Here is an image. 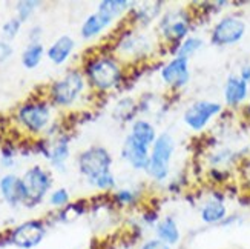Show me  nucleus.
I'll use <instances>...</instances> for the list:
<instances>
[{"instance_id":"obj_1","label":"nucleus","mask_w":250,"mask_h":249,"mask_svg":"<svg viewBox=\"0 0 250 249\" xmlns=\"http://www.w3.org/2000/svg\"><path fill=\"white\" fill-rule=\"evenodd\" d=\"M173 149H175V143H173V138L169 134L165 133L157 137L154 146H152L149 168H147L149 176L154 180L161 181L167 177Z\"/></svg>"},{"instance_id":"obj_2","label":"nucleus","mask_w":250,"mask_h":249,"mask_svg":"<svg viewBox=\"0 0 250 249\" xmlns=\"http://www.w3.org/2000/svg\"><path fill=\"white\" fill-rule=\"evenodd\" d=\"M88 75L94 86H97L99 90L106 91L120 83L122 69L118 68V65L114 60L107 57H102V59L92 60L88 65Z\"/></svg>"},{"instance_id":"obj_3","label":"nucleus","mask_w":250,"mask_h":249,"mask_svg":"<svg viewBox=\"0 0 250 249\" xmlns=\"http://www.w3.org/2000/svg\"><path fill=\"white\" fill-rule=\"evenodd\" d=\"M111 163H112L111 154L102 146H92L89 149H86L79 158V166L82 174L88 177L89 181L111 172L109 169Z\"/></svg>"},{"instance_id":"obj_4","label":"nucleus","mask_w":250,"mask_h":249,"mask_svg":"<svg viewBox=\"0 0 250 249\" xmlns=\"http://www.w3.org/2000/svg\"><path fill=\"white\" fill-rule=\"evenodd\" d=\"M246 34L244 20L235 16H227L215 25L212 31V43L216 46H229L240 42Z\"/></svg>"},{"instance_id":"obj_5","label":"nucleus","mask_w":250,"mask_h":249,"mask_svg":"<svg viewBox=\"0 0 250 249\" xmlns=\"http://www.w3.org/2000/svg\"><path fill=\"white\" fill-rule=\"evenodd\" d=\"M21 181H23L25 194H26L23 202L26 203V206H36L51 186L48 172L43 171L40 166L31 168L25 174V177L21 179Z\"/></svg>"},{"instance_id":"obj_6","label":"nucleus","mask_w":250,"mask_h":249,"mask_svg":"<svg viewBox=\"0 0 250 249\" xmlns=\"http://www.w3.org/2000/svg\"><path fill=\"white\" fill-rule=\"evenodd\" d=\"M221 105L216 102L201 100L189 106L184 113V123H186L193 131H201L209 125L212 118L221 113Z\"/></svg>"},{"instance_id":"obj_7","label":"nucleus","mask_w":250,"mask_h":249,"mask_svg":"<svg viewBox=\"0 0 250 249\" xmlns=\"http://www.w3.org/2000/svg\"><path fill=\"white\" fill-rule=\"evenodd\" d=\"M190 28V19L184 11L177 13H169L161 22V32L165 39L175 45H181L183 40H186V36Z\"/></svg>"},{"instance_id":"obj_8","label":"nucleus","mask_w":250,"mask_h":249,"mask_svg":"<svg viewBox=\"0 0 250 249\" xmlns=\"http://www.w3.org/2000/svg\"><path fill=\"white\" fill-rule=\"evenodd\" d=\"M83 90V77L79 72H69L52 86V100L57 105H69L75 100V97Z\"/></svg>"},{"instance_id":"obj_9","label":"nucleus","mask_w":250,"mask_h":249,"mask_svg":"<svg viewBox=\"0 0 250 249\" xmlns=\"http://www.w3.org/2000/svg\"><path fill=\"white\" fill-rule=\"evenodd\" d=\"M45 237V226L42 222H25L11 232V242L21 249H31L37 246Z\"/></svg>"},{"instance_id":"obj_10","label":"nucleus","mask_w":250,"mask_h":249,"mask_svg":"<svg viewBox=\"0 0 250 249\" xmlns=\"http://www.w3.org/2000/svg\"><path fill=\"white\" fill-rule=\"evenodd\" d=\"M19 118L29 131L39 133L49 122V110L43 103H29L21 106V110L19 111Z\"/></svg>"},{"instance_id":"obj_11","label":"nucleus","mask_w":250,"mask_h":249,"mask_svg":"<svg viewBox=\"0 0 250 249\" xmlns=\"http://www.w3.org/2000/svg\"><path fill=\"white\" fill-rule=\"evenodd\" d=\"M161 79L172 88H183L190 79L189 72V59L175 57L172 59L165 68L161 69Z\"/></svg>"},{"instance_id":"obj_12","label":"nucleus","mask_w":250,"mask_h":249,"mask_svg":"<svg viewBox=\"0 0 250 249\" xmlns=\"http://www.w3.org/2000/svg\"><path fill=\"white\" fill-rule=\"evenodd\" d=\"M123 158L127 163L132 166L134 169H146L149 168V146L140 143L138 140H135L132 136H127L125 143H123Z\"/></svg>"},{"instance_id":"obj_13","label":"nucleus","mask_w":250,"mask_h":249,"mask_svg":"<svg viewBox=\"0 0 250 249\" xmlns=\"http://www.w3.org/2000/svg\"><path fill=\"white\" fill-rule=\"evenodd\" d=\"M249 94V85L240 79L236 75H230L226 82V88H224V100L226 103L235 108L238 105H241L246 97Z\"/></svg>"},{"instance_id":"obj_14","label":"nucleus","mask_w":250,"mask_h":249,"mask_svg":"<svg viewBox=\"0 0 250 249\" xmlns=\"http://www.w3.org/2000/svg\"><path fill=\"white\" fill-rule=\"evenodd\" d=\"M0 191H2L3 199L9 204H13V206L20 202H25L26 194H25L23 181L17 179L16 176H5L0 180Z\"/></svg>"},{"instance_id":"obj_15","label":"nucleus","mask_w":250,"mask_h":249,"mask_svg":"<svg viewBox=\"0 0 250 249\" xmlns=\"http://www.w3.org/2000/svg\"><path fill=\"white\" fill-rule=\"evenodd\" d=\"M157 237L158 240H161L163 243H166L169 246L177 245L181 239V234L178 229V225L177 222L173 220L172 217H165L163 220H160L157 223Z\"/></svg>"},{"instance_id":"obj_16","label":"nucleus","mask_w":250,"mask_h":249,"mask_svg":"<svg viewBox=\"0 0 250 249\" xmlns=\"http://www.w3.org/2000/svg\"><path fill=\"white\" fill-rule=\"evenodd\" d=\"M227 217V208L220 199H213L208 202L201 209V220L208 225L223 223Z\"/></svg>"},{"instance_id":"obj_17","label":"nucleus","mask_w":250,"mask_h":249,"mask_svg":"<svg viewBox=\"0 0 250 249\" xmlns=\"http://www.w3.org/2000/svg\"><path fill=\"white\" fill-rule=\"evenodd\" d=\"M130 3L126 2V0H104V2L100 3V8L97 11V14L109 25L114 19H117L122 13H125Z\"/></svg>"},{"instance_id":"obj_18","label":"nucleus","mask_w":250,"mask_h":249,"mask_svg":"<svg viewBox=\"0 0 250 249\" xmlns=\"http://www.w3.org/2000/svg\"><path fill=\"white\" fill-rule=\"evenodd\" d=\"M74 48V40L68 36H63L60 37L54 45L49 48L48 51V57L54 62V63H63L64 60H66L69 57V54Z\"/></svg>"},{"instance_id":"obj_19","label":"nucleus","mask_w":250,"mask_h":249,"mask_svg":"<svg viewBox=\"0 0 250 249\" xmlns=\"http://www.w3.org/2000/svg\"><path fill=\"white\" fill-rule=\"evenodd\" d=\"M132 136L135 140H138L140 143H143L146 146H150L155 143L157 140V133H155V128L152 126L149 122L146 120H137L132 125Z\"/></svg>"},{"instance_id":"obj_20","label":"nucleus","mask_w":250,"mask_h":249,"mask_svg":"<svg viewBox=\"0 0 250 249\" xmlns=\"http://www.w3.org/2000/svg\"><path fill=\"white\" fill-rule=\"evenodd\" d=\"M107 26V23L106 22L99 16V14H92V16H89L88 19L84 20V23H83V26H82V36L84 37V39H91V37H94V36H97L99 32L103 29V28H106Z\"/></svg>"},{"instance_id":"obj_21","label":"nucleus","mask_w":250,"mask_h":249,"mask_svg":"<svg viewBox=\"0 0 250 249\" xmlns=\"http://www.w3.org/2000/svg\"><path fill=\"white\" fill-rule=\"evenodd\" d=\"M42 56H43V46L40 45V43L34 42L25 49L23 56H21V63H23L28 69H32L40 63Z\"/></svg>"},{"instance_id":"obj_22","label":"nucleus","mask_w":250,"mask_h":249,"mask_svg":"<svg viewBox=\"0 0 250 249\" xmlns=\"http://www.w3.org/2000/svg\"><path fill=\"white\" fill-rule=\"evenodd\" d=\"M204 45V42L198 37H188L186 40L181 42V45L177 49V56L178 57H186L189 59L190 56H193L195 52L200 51Z\"/></svg>"},{"instance_id":"obj_23","label":"nucleus","mask_w":250,"mask_h":249,"mask_svg":"<svg viewBox=\"0 0 250 249\" xmlns=\"http://www.w3.org/2000/svg\"><path fill=\"white\" fill-rule=\"evenodd\" d=\"M68 156H69V146H68V140H59L57 142V145L54 146V149H52V153L49 154V158H51V161L56 166H63V161L68 158Z\"/></svg>"},{"instance_id":"obj_24","label":"nucleus","mask_w":250,"mask_h":249,"mask_svg":"<svg viewBox=\"0 0 250 249\" xmlns=\"http://www.w3.org/2000/svg\"><path fill=\"white\" fill-rule=\"evenodd\" d=\"M137 113V106L134 103V100L130 99H123L117 103L115 108V115L120 118V120H132V117Z\"/></svg>"},{"instance_id":"obj_25","label":"nucleus","mask_w":250,"mask_h":249,"mask_svg":"<svg viewBox=\"0 0 250 249\" xmlns=\"http://www.w3.org/2000/svg\"><path fill=\"white\" fill-rule=\"evenodd\" d=\"M36 6H37V2H31V0H23V2H19L17 3L19 20L25 22L32 14V11L36 9Z\"/></svg>"},{"instance_id":"obj_26","label":"nucleus","mask_w":250,"mask_h":249,"mask_svg":"<svg viewBox=\"0 0 250 249\" xmlns=\"http://www.w3.org/2000/svg\"><path fill=\"white\" fill-rule=\"evenodd\" d=\"M92 185H95L99 189H103V191H109L115 186V179L111 172H107V174H103L100 177H97L95 180L91 181Z\"/></svg>"},{"instance_id":"obj_27","label":"nucleus","mask_w":250,"mask_h":249,"mask_svg":"<svg viewBox=\"0 0 250 249\" xmlns=\"http://www.w3.org/2000/svg\"><path fill=\"white\" fill-rule=\"evenodd\" d=\"M20 23H21V22L19 19H11V20H8L6 23L3 25V28H2L3 29V36L8 37V39H14L17 36L19 29H20Z\"/></svg>"},{"instance_id":"obj_28","label":"nucleus","mask_w":250,"mask_h":249,"mask_svg":"<svg viewBox=\"0 0 250 249\" xmlns=\"http://www.w3.org/2000/svg\"><path fill=\"white\" fill-rule=\"evenodd\" d=\"M114 197L120 204H132L135 202V194L127 189H122V191L115 192Z\"/></svg>"},{"instance_id":"obj_29","label":"nucleus","mask_w":250,"mask_h":249,"mask_svg":"<svg viewBox=\"0 0 250 249\" xmlns=\"http://www.w3.org/2000/svg\"><path fill=\"white\" fill-rule=\"evenodd\" d=\"M68 200H69V196H68L66 189H57L51 196V203L54 206H63V204L68 203Z\"/></svg>"},{"instance_id":"obj_30","label":"nucleus","mask_w":250,"mask_h":249,"mask_svg":"<svg viewBox=\"0 0 250 249\" xmlns=\"http://www.w3.org/2000/svg\"><path fill=\"white\" fill-rule=\"evenodd\" d=\"M140 249H170V246L166 245V243H163L158 239H152V240L145 242L143 245H141Z\"/></svg>"},{"instance_id":"obj_31","label":"nucleus","mask_w":250,"mask_h":249,"mask_svg":"<svg viewBox=\"0 0 250 249\" xmlns=\"http://www.w3.org/2000/svg\"><path fill=\"white\" fill-rule=\"evenodd\" d=\"M11 54H13V48H11V45H8V43H5V42H0V62H5Z\"/></svg>"},{"instance_id":"obj_32","label":"nucleus","mask_w":250,"mask_h":249,"mask_svg":"<svg viewBox=\"0 0 250 249\" xmlns=\"http://www.w3.org/2000/svg\"><path fill=\"white\" fill-rule=\"evenodd\" d=\"M240 79H243L247 85L250 83V67H244L241 69V75H240Z\"/></svg>"},{"instance_id":"obj_33","label":"nucleus","mask_w":250,"mask_h":249,"mask_svg":"<svg viewBox=\"0 0 250 249\" xmlns=\"http://www.w3.org/2000/svg\"><path fill=\"white\" fill-rule=\"evenodd\" d=\"M249 113H250V105H249Z\"/></svg>"}]
</instances>
